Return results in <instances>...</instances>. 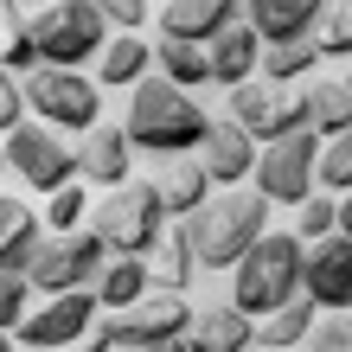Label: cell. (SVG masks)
<instances>
[{"mask_svg": "<svg viewBox=\"0 0 352 352\" xmlns=\"http://www.w3.org/2000/svg\"><path fill=\"white\" fill-rule=\"evenodd\" d=\"M129 141L148 148L160 160H179V154H205V135H212V116L199 109L192 90L167 84V77H148L135 96H129Z\"/></svg>", "mask_w": 352, "mask_h": 352, "instance_id": "cell-1", "label": "cell"}, {"mask_svg": "<svg viewBox=\"0 0 352 352\" xmlns=\"http://www.w3.org/2000/svg\"><path fill=\"white\" fill-rule=\"evenodd\" d=\"M186 237H192L199 269H237L243 256L269 237V199L256 186H237V192H218L205 212L186 218Z\"/></svg>", "mask_w": 352, "mask_h": 352, "instance_id": "cell-2", "label": "cell"}, {"mask_svg": "<svg viewBox=\"0 0 352 352\" xmlns=\"http://www.w3.org/2000/svg\"><path fill=\"white\" fill-rule=\"evenodd\" d=\"M301 282H307V243L295 231H269L256 250L231 269V301L250 320H269L276 307L301 301Z\"/></svg>", "mask_w": 352, "mask_h": 352, "instance_id": "cell-3", "label": "cell"}, {"mask_svg": "<svg viewBox=\"0 0 352 352\" xmlns=\"http://www.w3.org/2000/svg\"><path fill=\"white\" fill-rule=\"evenodd\" d=\"M90 231L109 256H141L148 263L160 250V237H167V205H160V186L154 179H129L116 186L109 199H96L90 212Z\"/></svg>", "mask_w": 352, "mask_h": 352, "instance_id": "cell-4", "label": "cell"}, {"mask_svg": "<svg viewBox=\"0 0 352 352\" xmlns=\"http://www.w3.org/2000/svg\"><path fill=\"white\" fill-rule=\"evenodd\" d=\"M32 38H38V58L45 65L77 71L84 58H102V45H109V13L96 0H58V7L32 13Z\"/></svg>", "mask_w": 352, "mask_h": 352, "instance_id": "cell-5", "label": "cell"}, {"mask_svg": "<svg viewBox=\"0 0 352 352\" xmlns=\"http://www.w3.org/2000/svg\"><path fill=\"white\" fill-rule=\"evenodd\" d=\"M116 320V346L122 352H192V320H199V307L186 301V295H167V288H154L148 301H135V307H122Z\"/></svg>", "mask_w": 352, "mask_h": 352, "instance_id": "cell-6", "label": "cell"}, {"mask_svg": "<svg viewBox=\"0 0 352 352\" xmlns=\"http://www.w3.org/2000/svg\"><path fill=\"white\" fill-rule=\"evenodd\" d=\"M26 102H32V116L45 122V129H58V135H90V129H102V96H96V84L84 71H58V65H38L32 77H26Z\"/></svg>", "mask_w": 352, "mask_h": 352, "instance_id": "cell-7", "label": "cell"}, {"mask_svg": "<svg viewBox=\"0 0 352 352\" xmlns=\"http://www.w3.org/2000/svg\"><path fill=\"white\" fill-rule=\"evenodd\" d=\"M320 148L327 141L314 129H301V135H288V141H269L263 160H256V192L269 205H301L314 199V186H320Z\"/></svg>", "mask_w": 352, "mask_h": 352, "instance_id": "cell-8", "label": "cell"}, {"mask_svg": "<svg viewBox=\"0 0 352 352\" xmlns=\"http://www.w3.org/2000/svg\"><path fill=\"white\" fill-rule=\"evenodd\" d=\"M7 167L32 186V192H65V186L84 179V167H77V148H65V135L45 129V122H26V129L7 135Z\"/></svg>", "mask_w": 352, "mask_h": 352, "instance_id": "cell-9", "label": "cell"}, {"mask_svg": "<svg viewBox=\"0 0 352 352\" xmlns=\"http://www.w3.org/2000/svg\"><path fill=\"white\" fill-rule=\"evenodd\" d=\"M102 263H109V250L96 243V231H71V237H45L38 243V256L26 269V282L38 288V295H77V288H96Z\"/></svg>", "mask_w": 352, "mask_h": 352, "instance_id": "cell-10", "label": "cell"}, {"mask_svg": "<svg viewBox=\"0 0 352 352\" xmlns=\"http://www.w3.org/2000/svg\"><path fill=\"white\" fill-rule=\"evenodd\" d=\"M231 122L256 141V148H269V141H288V135L307 129V90L243 84V90H231Z\"/></svg>", "mask_w": 352, "mask_h": 352, "instance_id": "cell-11", "label": "cell"}, {"mask_svg": "<svg viewBox=\"0 0 352 352\" xmlns=\"http://www.w3.org/2000/svg\"><path fill=\"white\" fill-rule=\"evenodd\" d=\"M96 320H102V301H96V288H77V295H52L45 307H32V314H26V327H19V340H26L32 352L84 346Z\"/></svg>", "mask_w": 352, "mask_h": 352, "instance_id": "cell-12", "label": "cell"}, {"mask_svg": "<svg viewBox=\"0 0 352 352\" xmlns=\"http://www.w3.org/2000/svg\"><path fill=\"white\" fill-rule=\"evenodd\" d=\"M301 295L327 307V314H346L352 307V237H327V243H307V282Z\"/></svg>", "mask_w": 352, "mask_h": 352, "instance_id": "cell-13", "label": "cell"}, {"mask_svg": "<svg viewBox=\"0 0 352 352\" xmlns=\"http://www.w3.org/2000/svg\"><path fill=\"white\" fill-rule=\"evenodd\" d=\"M333 0H243V19L256 26L263 45H288V38H314Z\"/></svg>", "mask_w": 352, "mask_h": 352, "instance_id": "cell-14", "label": "cell"}, {"mask_svg": "<svg viewBox=\"0 0 352 352\" xmlns=\"http://www.w3.org/2000/svg\"><path fill=\"white\" fill-rule=\"evenodd\" d=\"M199 160L212 167V186H218V192H237L243 179H256V160H263V148H256V141L237 129L231 116H224V122H212V135H205V154H199Z\"/></svg>", "mask_w": 352, "mask_h": 352, "instance_id": "cell-15", "label": "cell"}, {"mask_svg": "<svg viewBox=\"0 0 352 352\" xmlns=\"http://www.w3.org/2000/svg\"><path fill=\"white\" fill-rule=\"evenodd\" d=\"M243 0H167L160 7V38H179V45H212L218 32L237 26Z\"/></svg>", "mask_w": 352, "mask_h": 352, "instance_id": "cell-16", "label": "cell"}, {"mask_svg": "<svg viewBox=\"0 0 352 352\" xmlns=\"http://www.w3.org/2000/svg\"><path fill=\"white\" fill-rule=\"evenodd\" d=\"M160 205H167V218H192L212 205V167H205L199 154H179V160H160Z\"/></svg>", "mask_w": 352, "mask_h": 352, "instance_id": "cell-17", "label": "cell"}, {"mask_svg": "<svg viewBox=\"0 0 352 352\" xmlns=\"http://www.w3.org/2000/svg\"><path fill=\"white\" fill-rule=\"evenodd\" d=\"M192 352H256V320L237 301H205L192 320Z\"/></svg>", "mask_w": 352, "mask_h": 352, "instance_id": "cell-18", "label": "cell"}, {"mask_svg": "<svg viewBox=\"0 0 352 352\" xmlns=\"http://www.w3.org/2000/svg\"><path fill=\"white\" fill-rule=\"evenodd\" d=\"M205 52H212V84H224V90H243L263 71V38H256L250 19H237L231 32H218Z\"/></svg>", "mask_w": 352, "mask_h": 352, "instance_id": "cell-19", "label": "cell"}, {"mask_svg": "<svg viewBox=\"0 0 352 352\" xmlns=\"http://www.w3.org/2000/svg\"><path fill=\"white\" fill-rule=\"evenodd\" d=\"M129 160H135V141H129V129H90L84 135V148H77V167H84V179L90 186H129Z\"/></svg>", "mask_w": 352, "mask_h": 352, "instance_id": "cell-20", "label": "cell"}, {"mask_svg": "<svg viewBox=\"0 0 352 352\" xmlns=\"http://www.w3.org/2000/svg\"><path fill=\"white\" fill-rule=\"evenodd\" d=\"M148 65H154V45L141 32H116L96 58V84L102 90H141L148 84Z\"/></svg>", "mask_w": 352, "mask_h": 352, "instance_id": "cell-21", "label": "cell"}, {"mask_svg": "<svg viewBox=\"0 0 352 352\" xmlns=\"http://www.w3.org/2000/svg\"><path fill=\"white\" fill-rule=\"evenodd\" d=\"M38 243H45L38 237V218L19 199H0V276H26Z\"/></svg>", "mask_w": 352, "mask_h": 352, "instance_id": "cell-22", "label": "cell"}, {"mask_svg": "<svg viewBox=\"0 0 352 352\" xmlns=\"http://www.w3.org/2000/svg\"><path fill=\"white\" fill-rule=\"evenodd\" d=\"M148 295H154V276H148L141 256H109V263H102L96 301L109 307V314H122V307H135V301H148Z\"/></svg>", "mask_w": 352, "mask_h": 352, "instance_id": "cell-23", "label": "cell"}, {"mask_svg": "<svg viewBox=\"0 0 352 352\" xmlns=\"http://www.w3.org/2000/svg\"><path fill=\"white\" fill-rule=\"evenodd\" d=\"M307 129H314L320 141H340L352 129V84H346V77L307 84Z\"/></svg>", "mask_w": 352, "mask_h": 352, "instance_id": "cell-24", "label": "cell"}, {"mask_svg": "<svg viewBox=\"0 0 352 352\" xmlns=\"http://www.w3.org/2000/svg\"><path fill=\"white\" fill-rule=\"evenodd\" d=\"M320 45L314 38H288V45H263V84H276V90H307L301 77H314L320 71Z\"/></svg>", "mask_w": 352, "mask_h": 352, "instance_id": "cell-25", "label": "cell"}, {"mask_svg": "<svg viewBox=\"0 0 352 352\" xmlns=\"http://www.w3.org/2000/svg\"><path fill=\"white\" fill-rule=\"evenodd\" d=\"M148 276L154 288H167V295H186L199 276V256H192V237H186V224H173L167 237H160V250L148 256Z\"/></svg>", "mask_w": 352, "mask_h": 352, "instance_id": "cell-26", "label": "cell"}, {"mask_svg": "<svg viewBox=\"0 0 352 352\" xmlns=\"http://www.w3.org/2000/svg\"><path fill=\"white\" fill-rule=\"evenodd\" d=\"M314 327H320V307L314 301H288V307H276L269 320H256V346H269V352H288V346H307L314 340Z\"/></svg>", "mask_w": 352, "mask_h": 352, "instance_id": "cell-27", "label": "cell"}, {"mask_svg": "<svg viewBox=\"0 0 352 352\" xmlns=\"http://www.w3.org/2000/svg\"><path fill=\"white\" fill-rule=\"evenodd\" d=\"M154 65H160V77L179 84V90H205V84H212V52H205V45L160 38V45H154Z\"/></svg>", "mask_w": 352, "mask_h": 352, "instance_id": "cell-28", "label": "cell"}, {"mask_svg": "<svg viewBox=\"0 0 352 352\" xmlns=\"http://www.w3.org/2000/svg\"><path fill=\"white\" fill-rule=\"evenodd\" d=\"M45 58H38V38H32V19H19L7 7V38H0V71H13V77H32Z\"/></svg>", "mask_w": 352, "mask_h": 352, "instance_id": "cell-29", "label": "cell"}, {"mask_svg": "<svg viewBox=\"0 0 352 352\" xmlns=\"http://www.w3.org/2000/svg\"><path fill=\"white\" fill-rule=\"evenodd\" d=\"M295 237H301V243L340 237V199H333V192H314V199L301 205V218H295Z\"/></svg>", "mask_w": 352, "mask_h": 352, "instance_id": "cell-30", "label": "cell"}, {"mask_svg": "<svg viewBox=\"0 0 352 352\" xmlns=\"http://www.w3.org/2000/svg\"><path fill=\"white\" fill-rule=\"evenodd\" d=\"M320 192H333V199L352 192V129L320 148Z\"/></svg>", "mask_w": 352, "mask_h": 352, "instance_id": "cell-31", "label": "cell"}, {"mask_svg": "<svg viewBox=\"0 0 352 352\" xmlns=\"http://www.w3.org/2000/svg\"><path fill=\"white\" fill-rule=\"evenodd\" d=\"M314 45H320L327 58H352V0H333V7H327Z\"/></svg>", "mask_w": 352, "mask_h": 352, "instance_id": "cell-32", "label": "cell"}, {"mask_svg": "<svg viewBox=\"0 0 352 352\" xmlns=\"http://www.w3.org/2000/svg\"><path fill=\"white\" fill-rule=\"evenodd\" d=\"M84 186H65V192H52L45 199V224H52V237H71L77 231V218H84Z\"/></svg>", "mask_w": 352, "mask_h": 352, "instance_id": "cell-33", "label": "cell"}, {"mask_svg": "<svg viewBox=\"0 0 352 352\" xmlns=\"http://www.w3.org/2000/svg\"><path fill=\"white\" fill-rule=\"evenodd\" d=\"M26 295H32V282L26 276H0V333H19L26 327Z\"/></svg>", "mask_w": 352, "mask_h": 352, "instance_id": "cell-34", "label": "cell"}, {"mask_svg": "<svg viewBox=\"0 0 352 352\" xmlns=\"http://www.w3.org/2000/svg\"><path fill=\"white\" fill-rule=\"evenodd\" d=\"M26 77H13V71H0V135H13V129H26Z\"/></svg>", "mask_w": 352, "mask_h": 352, "instance_id": "cell-35", "label": "cell"}, {"mask_svg": "<svg viewBox=\"0 0 352 352\" xmlns=\"http://www.w3.org/2000/svg\"><path fill=\"white\" fill-rule=\"evenodd\" d=\"M307 352H352V314H327L307 340Z\"/></svg>", "mask_w": 352, "mask_h": 352, "instance_id": "cell-36", "label": "cell"}, {"mask_svg": "<svg viewBox=\"0 0 352 352\" xmlns=\"http://www.w3.org/2000/svg\"><path fill=\"white\" fill-rule=\"evenodd\" d=\"M96 7L116 19V32H135L141 19H148V0H96Z\"/></svg>", "mask_w": 352, "mask_h": 352, "instance_id": "cell-37", "label": "cell"}, {"mask_svg": "<svg viewBox=\"0 0 352 352\" xmlns=\"http://www.w3.org/2000/svg\"><path fill=\"white\" fill-rule=\"evenodd\" d=\"M340 237H352V192L340 199Z\"/></svg>", "mask_w": 352, "mask_h": 352, "instance_id": "cell-38", "label": "cell"}, {"mask_svg": "<svg viewBox=\"0 0 352 352\" xmlns=\"http://www.w3.org/2000/svg\"><path fill=\"white\" fill-rule=\"evenodd\" d=\"M7 7L19 13V7H58V0H7Z\"/></svg>", "mask_w": 352, "mask_h": 352, "instance_id": "cell-39", "label": "cell"}, {"mask_svg": "<svg viewBox=\"0 0 352 352\" xmlns=\"http://www.w3.org/2000/svg\"><path fill=\"white\" fill-rule=\"evenodd\" d=\"M0 352H13V333H0Z\"/></svg>", "mask_w": 352, "mask_h": 352, "instance_id": "cell-40", "label": "cell"}, {"mask_svg": "<svg viewBox=\"0 0 352 352\" xmlns=\"http://www.w3.org/2000/svg\"><path fill=\"white\" fill-rule=\"evenodd\" d=\"M256 352H269V346H256ZM288 352H307V346H288Z\"/></svg>", "mask_w": 352, "mask_h": 352, "instance_id": "cell-41", "label": "cell"}, {"mask_svg": "<svg viewBox=\"0 0 352 352\" xmlns=\"http://www.w3.org/2000/svg\"><path fill=\"white\" fill-rule=\"evenodd\" d=\"M0 173H7V148H0Z\"/></svg>", "mask_w": 352, "mask_h": 352, "instance_id": "cell-42", "label": "cell"}, {"mask_svg": "<svg viewBox=\"0 0 352 352\" xmlns=\"http://www.w3.org/2000/svg\"><path fill=\"white\" fill-rule=\"evenodd\" d=\"M346 84H352V71H346Z\"/></svg>", "mask_w": 352, "mask_h": 352, "instance_id": "cell-43", "label": "cell"}]
</instances>
